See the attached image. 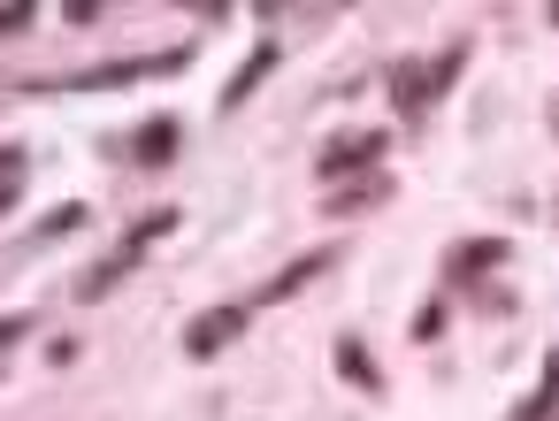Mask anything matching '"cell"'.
I'll return each instance as SVG.
<instances>
[{
  "instance_id": "3957f363",
  "label": "cell",
  "mask_w": 559,
  "mask_h": 421,
  "mask_svg": "<svg viewBox=\"0 0 559 421\" xmlns=\"http://www.w3.org/2000/svg\"><path fill=\"white\" fill-rule=\"evenodd\" d=\"M246 322H253V306H215V314H200V322L185 329V352H192V360H215L223 345L246 337Z\"/></svg>"
},
{
  "instance_id": "5b68a950",
  "label": "cell",
  "mask_w": 559,
  "mask_h": 421,
  "mask_svg": "<svg viewBox=\"0 0 559 421\" xmlns=\"http://www.w3.org/2000/svg\"><path fill=\"white\" fill-rule=\"evenodd\" d=\"M269 70H276V47H253V55L238 62V77L223 85V116H230V108H246V93H253V85H261Z\"/></svg>"
},
{
  "instance_id": "4fadbf2b",
  "label": "cell",
  "mask_w": 559,
  "mask_h": 421,
  "mask_svg": "<svg viewBox=\"0 0 559 421\" xmlns=\"http://www.w3.org/2000/svg\"><path fill=\"white\" fill-rule=\"evenodd\" d=\"M32 24V9H0V39H9V32H24Z\"/></svg>"
},
{
  "instance_id": "ba28073f",
  "label": "cell",
  "mask_w": 559,
  "mask_h": 421,
  "mask_svg": "<svg viewBox=\"0 0 559 421\" xmlns=\"http://www.w3.org/2000/svg\"><path fill=\"white\" fill-rule=\"evenodd\" d=\"M376 200H391V177H360V184H345L337 200H322L330 215H360V207H376Z\"/></svg>"
},
{
  "instance_id": "8fae6325",
  "label": "cell",
  "mask_w": 559,
  "mask_h": 421,
  "mask_svg": "<svg viewBox=\"0 0 559 421\" xmlns=\"http://www.w3.org/2000/svg\"><path fill=\"white\" fill-rule=\"evenodd\" d=\"M437 329H444V306H437V299H429V306H421V314H414V337H421V345H429V337H437Z\"/></svg>"
},
{
  "instance_id": "30bf717a",
  "label": "cell",
  "mask_w": 559,
  "mask_h": 421,
  "mask_svg": "<svg viewBox=\"0 0 559 421\" xmlns=\"http://www.w3.org/2000/svg\"><path fill=\"white\" fill-rule=\"evenodd\" d=\"M498 261H506L498 238H467V245L452 253V276H483V268H498Z\"/></svg>"
},
{
  "instance_id": "8992f818",
  "label": "cell",
  "mask_w": 559,
  "mask_h": 421,
  "mask_svg": "<svg viewBox=\"0 0 559 421\" xmlns=\"http://www.w3.org/2000/svg\"><path fill=\"white\" fill-rule=\"evenodd\" d=\"M337 375H345L353 390H383V368L368 360V345H360V337H337Z\"/></svg>"
},
{
  "instance_id": "5bb4252c",
  "label": "cell",
  "mask_w": 559,
  "mask_h": 421,
  "mask_svg": "<svg viewBox=\"0 0 559 421\" xmlns=\"http://www.w3.org/2000/svg\"><path fill=\"white\" fill-rule=\"evenodd\" d=\"M544 390H559V352H551V360H544Z\"/></svg>"
},
{
  "instance_id": "52a82bcc",
  "label": "cell",
  "mask_w": 559,
  "mask_h": 421,
  "mask_svg": "<svg viewBox=\"0 0 559 421\" xmlns=\"http://www.w3.org/2000/svg\"><path fill=\"white\" fill-rule=\"evenodd\" d=\"M177 139H185V131H177L169 116H154V123L139 131V146H131V154H139L146 169H162V161H177Z\"/></svg>"
},
{
  "instance_id": "9c48e42d",
  "label": "cell",
  "mask_w": 559,
  "mask_h": 421,
  "mask_svg": "<svg viewBox=\"0 0 559 421\" xmlns=\"http://www.w3.org/2000/svg\"><path fill=\"white\" fill-rule=\"evenodd\" d=\"M391 93H399V116H421V108H429V70L406 62V70L391 77Z\"/></svg>"
},
{
  "instance_id": "277c9868",
  "label": "cell",
  "mask_w": 559,
  "mask_h": 421,
  "mask_svg": "<svg viewBox=\"0 0 559 421\" xmlns=\"http://www.w3.org/2000/svg\"><path fill=\"white\" fill-rule=\"evenodd\" d=\"M330 261H337V245H314V253H299V261H292V268H284V276H276L269 291H261V306H276V299H292V291H299V284H314V276H322Z\"/></svg>"
},
{
  "instance_id": "9a60e30c",
  "label": "cell",
  "mask_w": 559,
  "mask_h": 421,
  "mask_svg": "<svg viewBox=\"0 0 559 421\" xmlns=\"http://www.w3.org/2000/svg\"><path fill=\"white\" fill-rule=\"evenodd\" d=\"M551 24H559V0H551Z\"/></svg>"
},
{
  "instance_id": "7a4b0ae2",
  "label": "cell",
  "mask_w": 559,
  "mask_h": 421,
  "mask_svg": "<svg viewBox=\"0 0 559 421\" xmlns=\"http://www.w3.org/2000/svg\"><path fill=\"white\" fill-rule=\"evenodd\" d=\"M376 161H383V139H376V131H337V139L314 154V177H322V184H337V177L376 169Z\"/></svg>"
},
{
  "instance_id": "7c38bea8",
  "label": "cell",
  "mask_w": 559,
  "mask_h": 421,
  "mask_svg": "<svg viewBox=\"0 0 559 421\" xmlns=\"http://www.w3.org/2000/svg\"><path fill=\"white\" fill-rule=\"evenodd\" d=\"M551 406H559V390H536V398H528V406H521V413H513V421H544V413H551Z\"/></svg>"
},
{
  "instance_id": "6da1fadb",
  "label": "cell",
  "mask_w": 559,
  "mask_h": 421,
  "mask_svg": "<svg viewBox=\"0 0 559 421\" xmlns=\"http://www.w3.org/2000/svg\"><path fill=\"white\" fill-rule=\"evenodd\" d=\"M169 230H177V215H169V207H162V215H146V222H139V230H131V238H123V245H116V253H108V261L85 276V284H78V299H100V291H116V284H123L139 261H146V245H154V238H169Z\"/></svg>"
}]
</instances>
